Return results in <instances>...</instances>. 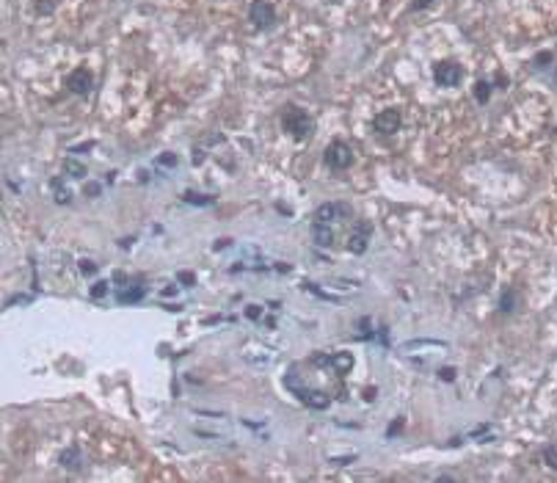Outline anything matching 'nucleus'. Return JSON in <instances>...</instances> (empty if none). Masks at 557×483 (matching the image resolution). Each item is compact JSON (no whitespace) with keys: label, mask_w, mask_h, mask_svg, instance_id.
Wrapping results in <instances>:
<instances>
[{"label":"nucleus","mask_w":557,"mask_h":483,"mask_svg":"<svg viewBox=\"0 0 557 483\" xmlns=\"http://www.w3.org/2000/svg\"><path fill=\"white\" fill-rule=\"evenodd\" d=\"M281 127H284V132H287L290 138L303 141V138H309V135H312L314 121H312V116H309L303 108L287 105V108L281 110Z\"/></svg>","instance_id":"1"},{"label":"nucleus","mask_w":557,"mask_h":483,"mask_svg":"<svg viewBox=\"0 0 557 483\" xmlns=\"http://www.w3.org/2000/svg\"><path fill=\"white\" fill-rule=\"evenodd\" d=\"M284 384H287V389L303 403V406H309V408H328V403H331V397H325L323 392H314V389H309V386H303V381L298 378V373H295V367H290L287 370V375H284Z\"/></svg>","instance_id":"2"},{"label":"nucleus","mask_w":557,"mask_h":483,"mask_svg":"<svg viewBox=\"0 0 557 483\" xmlns=\"http://www.w3.org/2000/svg\"><path fill=\"white\" fill-rule=\"evenodd\" d=\"M323 163H325L331 171H345V168L353 166V149H350L345 141L334 138V141L325 146V152H323Z\"/></svg>","instance_id":"3"},{"label":"nucleus","mask_w":557,"mask_h":483,"mask_svg":"<svg viewBox=\"0 0 557 483\" xmlns=\"http://www.w3.org/2000/svg\"><path fill=\"white\" fill-rule=\"evenodd\" d=\"M433 80H436V86H441V88H455V86L463 80V66L455 63V61H438V63L433 66Z\"/></svg>","instance_id":"4"},{"label":"nucleus","mask_w":557,"mask_h":483,"mask_svg":"<svg viewBox=\"0 0 557 483\" xmlns=\"http://www.w3.org/2000/svg\"><path fill=\"white\" fill-rule=\"evenodd\" d=\"M353 215V207L350 204H345V201H328V204H320L317 210H314V221H320V224H336V221H345V218H350Z\"/></svg>","instance_id":"5"},{"label":"nucleus","mask_w":557,"mask_h":483,"mask_svg":"<svg viewBox=\"0 0 557 483\" xmlns=\"http://www.w3.org/2000/svg\"><path fill=\"white\" fill-rule=\"evenodd\" d=\"M63 86H66L72 94L85 97V94L94 88V72H91V69H85V66H77L74 72H69V75H66Z\"/></svg>","instance_id":"6"},{"label":"nucleus","mask_w":557,"mask_h":483,"mask_svg":"<svg viewBox=\"0 0 557 483\" xmlns=\"http://www.w3.org/2000/svg\"><path fill=\"white\" fill-rule=\"evenodd\" d=\"M248 19L254 22L256 30L270 28V25L276 22V8H273V3H267V0H254L251 8H248Z\"/></svg>","instance_id":"7"},{"label":"nucleus","mask_w":557,"mask_h":483,"mask_svg":"<svg viewBox=\"0 0 557 483\" xmlns=\"http://www.w3.org/2000/svg\"><path fill=\"white\" fill-rule=\"evenodd\" d=\"M400 124H403V116H400L397 108H386L372 119V130L378 135H394L400 130Z\"/></svg>","instance_id":"8"},{"label":"nucleus","mask_w":557,"mask_h":483,"mask_svg":"<svg viewBox=\"0 0 557 483\" xmlns=\"http://www.w3.org/2000/svg\"><path fill=\"white\" fill-rule=\"evenodd\" d=\"M369 237H372V224L361 218V221L353 226V232L347 235V251H350V254H364L367 246H369Z\"/></svg>","instance_id":"9"},{"label":"nucleus","mask_w":557,"mask_h":483,"mask_svg":"<svg viewBox=\"0 0 557 483\" xmlns=\"http://www.w3.org/2000/svg\"><path fill=\"white\" fill-rule=\"evenodd\" d=\"M312 237H314V243H317L320 248H334V246H336V232H334L331 224L314 221V224H312Z\"/></svg>","instance_id":"10"},{"label":"nucleus","mask_w":557,"mask_h":483,"mask_svg":"<svg viewBox=\"0 0 557 483\" xmlns=\"http://www.w3.org/2000/svg\"><path fill=\"white\" fill-rule=\"evenodd\" d=\"M146 295V287L141 284V282H135V284H130L127 290H119V304H135V301H141Z\"/></svg>","instance_id":"11"},{"label":"nucleus","mask_w":557,"mask_h":483,"mask_svg":"<svg viewBox=\"0 0 557 483\" xmlns=\"http://www.w3.org/2000/svg\"><path fill=\"white\" fill-rule=\"evenodd\" d=\"M491 94H494V83H488L485 77H480V80L474 83V99H477L480 105H485V102L491 99Z\"/></svg>","instance_id":"12"},{"label":"nucleus","mask_w":557,"mask_h":483,"mask_svg":"<svg viewBox=\"0 0 557 483\" xmlns=\"http://www.w3.org/2000/svg\"><path fill=\"white\" fill-rule=\"evenodd\" d=\"M50 188L55 190V201H58V204H69V201H72V193H69V188L63 185L61 177H52V179H50Z\"/></svg>","instance_id":"13"},{"label":"nucleus","mask_w":557,"mask_h":483,"mask_svg":"<svg viewBox=\"0 0 557 483\" xmlns=\"http://www.w3.org/2000/svg\"><path fill=\"white\" fill-rule=\"evenodd\" d=\"M182 201L207 207V204H215V196H210V193H196V190H185V193H182Z\"/></svg>","instance_id":"14"},{"label":"nucleus","mask_w":557,"mask_h":483,"mask_svg":"<svg viewBox=\"0 0 557 483\" xmlns=\"http://www.w3.org/2000/svg\"><path fill=\"white\" fill-rule=\"evenodd\" d=\"M66 469H80L83 464H80V450L77 447H66L63 453H61V458H58Z\"/></svg>","instance_id":"15"},{"label":"nucleus","mask_w":557,"mask_h":483,"mask_svg":"<svg viewBox=\"0 0 557 483\" xmlns=\"http://www.w3.org/2000/svg\"><path fill=\"white\" fill-rule=\"evenodd\" d=\"M331 367L334 370H339V373H347L350 367H353V356L350 353H331Z\"/></svg>","instance_id":"16"},{"label":"nucleus","mask_w":557,"mask_h":483,"mask_svg":"<svg viewBox=\"0 0 557 483\" xmlns=\"http://www.w3.org/2000/svg\"><path fill=\"white\" fill-rule=\"evenodd\" d=\"M63 174L66 177H85V166L80 160H74V157H66L63 160Z\"/></svg>","instance_id":"17"},{"label":"nucleus","mask_w":557,"mask_h":483,"mask_svg":"<svg viewBox=\"0 0 557 483\" xmlns=\"http://www.w3.org/2000/svg\"><path fill=\"white\" fill-rule=\"evenodd\" d=\"M513 306H516V290L507 287V290L499 295V312H513Z\"/></svg>","instance_id":"18"},{"label":"nucleus","mask_w":557,"mask_h":483,"mask_svg":"<svg viewBox=\"0 0 557 483\" xmlns=\"http://www.w3.org/2000/svg\"><path fill=\"white\" fill-rule=\"evenodd\" d=\"M543 464L557 472V444H549V447L543 450Z\"/></svg>","instance_id":"19"},{"label":"nucleus","mask_w":557,"mask_h":483,"mask_svg":"<svg viewBox=\"0 0 557 483\" xmlns=\"http://www.w3.org/2000/svg\"><path fill=\"white\" fill-rule=\"evenodd\" d=\"M551 61H554V55H551V52H538L532 63H535V69H546V63H551Z\"/></svg>","instance_id":"20"},{"label":"nucleus","mask_w":557,"mask_h":483,"mask_svg":"<svg viewBox=\"0 0 557 483\" xmlns=\"http://www.w3.org/2000/svg\"><path fill=\"white\" fill-rule=\"evenodd\" d=\"M157 163H160V166H168V168H174V166L179 163V160H176V155H174V152H163V155L157 157Z\"/></svg>","instance_id":"21"},{"label":"nucleus","mask_w":557,"mask_h":483,"mask_svg":"<svg viewBox=\"0 0 557 483\" xmlns=\"http://www.w3.org/2000/svg\"><path fill=\"white\" fill-rule=\"evenodd\" d=\"M245 317H248V320H259V317H262V306H259V304H248V306H245Z\"/></svg>","instance_id":"22"},{"label":"nucleus","mask_w":557,"mask_h":483,"mask_svg":"<svg viewBox=\"0 0 557 483\" xmlns=\"http://www.w3.org/2000/svg\"><path fill=\"white\" fill-rule=\"evenodd\" d=\"M403 425H405V420H403V417H397V420H394V422H392V425H389V431H386V436H389V439H392V436H397V433H400V431H403Z\"/></svg>","instance_id":"23"},{"label":"nucleus","mask_w":557,"mask_h":483,"mask_svg":"<svg viewBox=\"0 0 557 483\" xmlns=\"http://www.w3.org/2000/svg\"><path fill=\"white\" fill-rule=\"evenodd\" d=\"M83 193H85V196H99V193H102V185H99V182H88V185L83 188Z\"/></svg>","instance_id":"24"},{"label":"nucleus","mask_w":557,"mask_h":483,"mask_svg":"<svg viewBox=\"0 0 557 483\" xmlns=\"http://www.w3.org/2000/svg\"><path fill=\"white\" fill-rule=\"evenodd\" d=\"M105 293H108V282H97V284L91 287V295H94V298H102Z\"/></svg>","instance_id":"25"},{"label":"nucleus","mask_w":557,"mask_h":483,"mask_svg":"<svg viewBox=\"0 0 557 483\" xmlns=\"http://www.w3.org/2000/svg\"><path fill=\"white\" fill-rule=\"evenodd\" d=\"M438 378H441V381H455V367H441V370H438Z\"/></svg>","instance_id":"26"},{"label":"nucleus","mask_w":557,"mask_h":483,"mask_svg":"<svg viewBox=\"0 0 557 483\" xmlns=\"http://www.w3.org/2000/svg\"><path fill=\"white\" fill-rule=\"evenodd\" d=\"M80 270H83V273H94V270H97V265H94L91 259H80Z\"/></svg>","instance_id":"27"},{"label":"nucleus","mask_w":557,"mask_h":483,"mask_svg":"<svg viewBox=\"0 0 557 483\" xmlns=\"http://www.w3.org/2000/svg\"><path fill=\"white\" fill-rule=\"evenodd\" d=\"M430 3H433V0H414L408 8H411V11H422V8H427Z\"/></svg>","instance_id":"28"},{"label":"nucleus","mask_w":557,"mask_h":483,"mask_svg":"<svg viewBox=\"0 0 557 483\" xmlns=\"http://www.w3.org/2000/svg\"><path fill=\"white\" fill-rule=\"evenodd\" d=\"M176 279H179L182 284H193V282H196V276H193V273H185V270H179V276H176Z\"/></svg>","instance_id":"29"},{"label":"nucleus","mask_w":557,"mask_h":483,"mask_svg":"<svg viewBox=\"0 0 557 483\" xmlns=\"http://www.w3.org/2000/svg\"><path fill=\"white\" fill-rule=\"evenodd\" d=\"M28 301H30L28 295H14V298H8V301H6V306H11V304H28Z\"/></svg>","instance_id":"30"},{"label":"nucleus","mask_w":557,"mask_h":483,"mask_svg":"<svg viewBox=\"0 0 557 483\" xmlns=\"http://www.w3.org/2000/svg\"><path fill=\"white\" fill-rule=\"evenodd\" d=\"M353 458H356V455H345V458H331V461H334V464H339V466H345V464H350Z\"/></svg>","instance_id":"31"},{"label":"nucleus","mask_w":557,"mask_h":483,"mask_svg":"<svg viewBox=\"0 0 557 483\" xmlns=\"http://www.w3.org/2000/svg\"><path fill=\"white\" fill-rule=\"evenodd\" d=\"M176 293H179V290H176V287H174V284H168V287H165V290H163V295H168V298H171V295H176Z\"/></svg>","instance_id":"32"},{"label":"nucleus","mask_w":557,"mask_h":483,"mask_svg":"<svg viewBox=\"0 0 557 483\" xmlns=\"http://www.w3.org/2000/svg\"><path fill=\"white\" fill-rule=\"evenodd\" d=\"M554 83H557V75H554Z\"/></svg>","instance_id":"33"}]
</instances>
